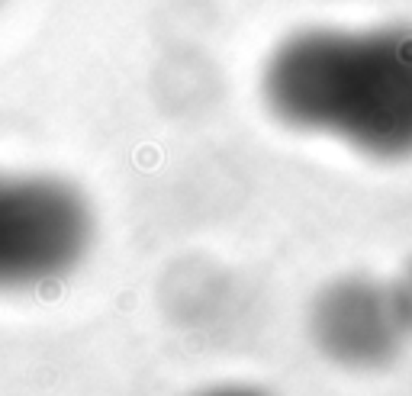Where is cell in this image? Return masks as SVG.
I'll use <instances>...</instances> for the list:
<instances>
[{
	"label": "cell",
	"instance_id": "6da1fadb",
	"mask_svg": "<svg viewBox=\"0 0 412 396\" xmlns=\"http://www.w3.org/2000/svg\"><path fill=\"white\" fill-rule=\"evenodd\" d=\"M267 110L306 132L367 152L412 145V65L332 32H303L271 52L261 75Z\"/></svg>",
	"mask_w": 412,
	"mask_h": 396
},
{
	"label": "cell",
	"instance_id": "5b68a950",
	"mask_svg": "<svg viewBox=\"0 0 412 396\" xmlns=\"http://www.w3.org/2000/svg\"><path fill=\"white\" fill-rule=\"evenodd\" d=\"M193 396H267L264 390L258 387H242V383H226V387H210V390H200Z\"/></svg>",
	"mask_w": 412,
	"mask_h": 396
},
{
	"label": "cell",
	"instance_id": "7a4b0ae2",
	"mask_svg": "<svg viewBox=\"0 0 412 396\" xmlns=\"http://www.w3.org/2000/svg\"><path fill=\"white\" fill-rule=\"evenodd\" d=\"M94 232V210L71 181L0 171V293L71 274Z\"/></svg>",
	"mask_w": 412,
	"mask_h": 396
},
{
	"label": "cell",
	"instance_id": "8992f818",
	"mask_svg": "<svg viewBox=\"0 0 412 396\" xmlns=\"http://www.w3.org/2000/svg\"><path fill=\"white\" fill-rule=\"evenodd\" d=\"M4 7H7V0H0V10H4Z\"/></svg>",
	"mask_w": 412,
	"mask_h": 396
},
{
	"label": "cell",
	"instance_id": "3957f363",
	"mask_svg": "<svg viewBox=\"0 0 412 396\" xmlns=\"http://www.w3.org/2000/svg\"><path fill=\"white\" fill-rule=\"evenodd\" d=\"M309 338L332 364L380 371L403 355L409 332L393 287L367 277L328 283L309 309Z\"/></svg>",
	"mask_w": 412,
	"mask_h": 396
},
{
	"label": "cell",
	"instance_id": "277c9868",
	"mask_svg": "<svg viewBox=\"0 0 412 396\" xmlns=\"http://www.w3.org/2000/svg\"><path fill=\"white\" fill-rule=\"evenodd\" d=\"M393 297H397V306H399V316L406 322V332L412 338V267L393 283Z\"/></svg>",
	"mask_w": 412,
	"mask_h": 396
}]
</instances>
